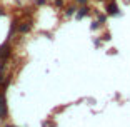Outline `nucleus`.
Instances as JSON below:
<instances>
[{
  "instance_id": "0eeeda50",
  "label": "nucleus",
  "mask_w": 130,
  "mask_h": 127,
  "mask_svg": "<svg viewBox=\"0 0 130 127\" xmlns=\"http://www.w3.org/2000/svg\"><path fill=\"white\" fill-rule=\"evenodd\" d=\"M92 29H93V30H97V29H99V22H93L92 23Z\"/></svg>"
},
{
  "instance_id": "9d476101",
  "label": "nucleus",
  "mask_w": 130,
  "mask_h": 127,
  "mask_svg": "<svg viewBox=\"0 0 130 127\" xmlns=\"http://www.w3.org/2000/svg\"><path fill=\"white\" fill-rule=\"evenodd\" d=\"M0 15H2V8H0Z\"/></svg>"
},
{
  "instance_id": "1a4fd4ad",
  "label": "nucleus",
  "mask_w": 130,
  "mask_h": 127,
  "mask_svg": "<svg viewBox=\"0 0 130 127\" xmlns=\"http://www.w3.org/2000/svg\"><path fill=\"white\" fill-rule=\"evenodd\" d=\"M37 4H38V5H42V4H45V0H37Z\"/></svg>"
},
{
  "instance_id": "f03ea898",
  "label": "nucleus",
  "mask_w": 130,
  "mask_h": 127,
  "mask_svg": "<svg viewBox=\"0 0 130 127\" xmlns=\"http://www.w3.org/2000/svg\"><path fill=\"white\" fill-rule=\"evenodd\" d=\"M8 54H10V45H8V44H4V45L0 47V59H2V60L7 59Z\"/></svg>"
},
{
  "instance_id": "7ed1b4c3",
  "label": "nucleus",
  "mask_w": 130,
  "mask_h": 127,
  "mask_svg": "<svg viewBox=\"0 0 130 127\" xmlns=\"http://www.w3.org/2000/svg\"><path fill=\"white\" fill-rule=\"evenodd\" d=\"M107 13L108 15H119V7H117V4L110 2V4L107 5Z\"/></svg>"
},
{
  "instance_id": "39448f33",
  "label": "nucleus",
  "mask_w": 130,
  "mask_h": 127,
  "mask_svg": "<svg viewBox=\"0 0 130 127\" xmlns=\"http://www.w3.org/2000/svg\"><path fill=\"white\" fill-rule=\"evenodd\" d=\"M88 10H90L88 7H82L80 10L77 12V19H84L85 15H88Z\"/></svg>"
},
{
  "instance_id": "20e7f679",
  "label": "nucleus",
  "mask_w": 130,
  "mask_h": 127,
  "mask_svg": "<svg viewBox=\"0 0 130 127\" xmlns=\"http://www.w3.org/2000/svg\"><path fill=\"white\" fill-rule=\"evenodd\" d=\"M32 29V23L30 22H23L22 25L19 27V32H22V34H25V32H28Z\"/></svg>"
},
{
  "instance_id": "f257e3e1",
  "label": "nucleus",
  "mask_w": 130,
  "mask_h": 127,
  "mask_svg": "<svg viewBox=\"0 0 130 127\" xmlns=\"http://www.w3.org/2000/svg\"><path fill=\"white\" fill-rule=\"evenodd\" d=\"M7 116V104H5V97L0 95V119Z\"/></svg>"
},
{
  "instance_id": "423d86ee",
  "label": "nucleus",
  "mask_w": 130,
  "mask_h": 127,
  "mask_svg": "<svg viewBox=\"0 0 130 127\" xmlns=\"http://www.w3.org/2000/svg\"><path fill=\"white\" fill-rule=\"evenodd\" d=\"M72 13H75V7H69L67 8V15H72Z\"/></svg>"
},
{
  "instance_id": "9b49d317",
  "label": "nucleus",
  "mask_w": 130,
  "mask_h": 127,
  "mask_svg": "<svg viewBox=\"0 0 130 127\" xmlns=\"http://www.w3.org/2000/svg\"><path fill=\"white\" fill-rule=\"evenodd\" d=\"M7 127H12V125H7Z\"/></svg>"
},
{
  "instance_id": "6e6552de",
  "label": "nucleus",
  "mask_w": 130,
  "mask_h": 127,
  "mask_svg": "<svg viewBox=\"0 0 130 127\" xmlns=\"http://www.w3.org/2000/svg\"><path fill=\"white\" fill-rule=\"evenodd\" d=\"M75 2H78V4H82V5H85V4H87V0H75Z\"/></svg>"
}]
</instances>
